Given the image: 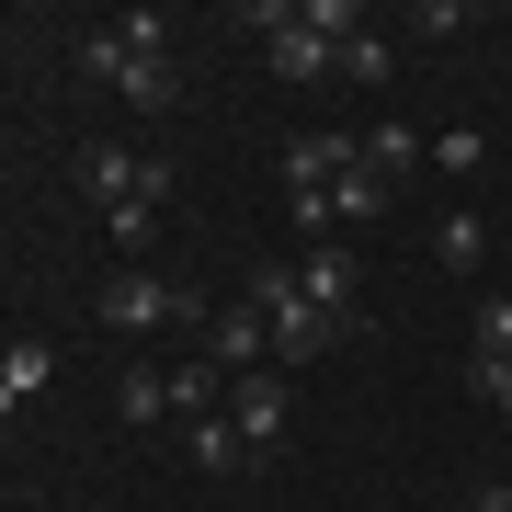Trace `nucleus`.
Returning <instances> with one entry per match:
<instances>
[{
    "instance_id": "1",
    "label": "nucleus",
    "mask_w": 512,
    "mask_h": 512,
    "mask_svg": "<svg viewBox=\"0 0 512 512\" xmlns=\"http://www.w3.org/2000/svg\"><path fill=\"white\" fill-rule=\"evenodd\" d=\"M160 35H171L160 12H126V23H92L69 57H80V80H92V92L137 103V114H171V103H183V80H171V46H160Z\"/></svg>"
},
{
    "instance_id": "2",
    "label": "nucleus",
    "mask_w": 512,
    "mask_h": 512,
    "mask_svg": "<svg viewBox=\"0 0 512 512\" xmlns=\"http://www.w3.org/2000/svg\"><path fill=\"white\" fill-rule=\"evenodd\" d=\"M80 194H92V217H126V205H171V194H183V171H171L160 148L92 137V148H80Z\"/></svg>"
},
{
    "instance_id": "3",
    "label": "nucleus",
    "mask_w": 512,
    "mask_h": 512,
    "mask_svg": "<svg viewBox=\"0 0 512 512\" xmlns=\"http://www.w3.org/2000/svg\"><path fill=\"white\" fill-rule=\"evenodd\" d=\"M251 308H262V330H274V365H319V353L353 330V319H330V308H308V296H296V262L251 274Z\"/></svg>"
},
{
    "instance_id": "4",
    "label": "nucleus",
    "mask_w": 512,
    "mask_h": 512,
    "mask_svg": "<svg viewBox=\"0 0 512 512\" xmlns=\"http://www.w3.org/2000/svg\"><path fill=\"white\" fill-rule=\"evenodd\" d=\"M92 319H103V330H126V342H148V330L194 319V296L171 285V274H148V262H114V274H103V296H92Z\"/></svg>"
},
{
    "instance_id": "5",
    "label": "nucleus",
    "mask_w": 512,
    "mask_h": 512,
    "mask_svg": "<svg viewBox=\"0 0 512 512\" xmlns=\"http://www.w3.org/2000/svg\"><path fill=\"white\" fill-rule=\"evenodd\" d=\"M285 410H296V387H285L274 365L228 376V421H239V444H251V467H274V456H285Z\"/></svg>"
},
{
    "instance_id": "6",
    "label": "nucleus",
    "mask_w": 512,
    "mask_h": 512,
    "mask_svg": "<svg viewBox=\"0 0 512 512\" xmlns=\"http://www.w3.org/2000/svg\"><path fill=\"white\" fill-rule=\"evenodd\" d=\"M353 285H365V274H353L342 239H308V262H296V296H308V308H330V319H353Z\"/></svg>"
},
{
    "instance_id": "7",
    "label": "nucleus",
    "mask_w": 512,
    "mask_h": 512,
    "mask_svg": "<svg viewBox=\"0 0 512 512\" xmlns=\"http://www.w3.org/2000/svg\"><path fill=\"white\" fill-rule=\"evenodd\" d=\"M205 365H217V376H251V365H274V330H262V308H228L217 330H205Z\"/></svg>"
},
{
    "instance_id": "8",
    "label": "nucleus",
    "mask_w": 512,
    "mask_h": 512,
    "mask_svg": "<svg viewBox=\"0 0 512 512\" xmlns=\"http://www.w3.org/2000/svg\"><path fill=\"white\" fill-rule=\"evenodd\" d=\"M262 57H274V80H296V92H308V80H330V69H342V46H330V35H308V0H296V23H285V35L262 46Z\"/></svg>"
},
{
    "instance_id": "9",
    "label": "nucleus",
    "mask_w": 512,
    "mask_h": 512,
    "mask_svg": "<svg viewBox=\"0 0 512 512\" xmlns=\"http://www.w3.org/2000/svg\"><path fill=\"white\" fill-rule=\"evenodd\" d=\"M114 421H126V433L171 421V376H160V365H126V376H114Z\"/></svg>"
},
{
    "instance_id": "10",
    "label": "nucleus",
    "mask_w": 512,
    "mask_h": 512,
    "mask_svg": "<svg viewBox=\"0 0 512 512\" xmlns=\"http://www.w3.org/2000/svg\"><path fill=\"white\" fill-rule=\"evenodd\" d=\"M46 376H57V353H46V342H12V353H0V421H12L23 399H35Z\"/></svg>"
},
{
    "instance_id": "11",
    "label": "nucleus",
    "mask_w": 512,
    "mask_h": 512,
    "mask_svg": "<svg viewBox=\"0 0 512 512\" xmlns=\"http://www.w3.org/2000/svg\"><path fill=\"white\" fill-rule=\"evenodd\" d=\"M433 262H444V274H478V262H490V217H467V205H456V217L433 228Z\"/></svg>"
},
{
    "instance_id": "12",
    "label": "nucleus",
    "mask_w": 512,
    "mask_h": 512,
    "mask_svg": "<svg viewBox=\"0 0 512 512\" xmlns=\"http://www.w3.org/2000/svg\"><path fill=\"white\" fill-rule=\"evenodd\" d=\"M183 444H194V467H217V478H228V467H251V444H239V421H228V410L183 421Z\"/></svg>"
},
{
    "instance_id": "13",
    "label": "nucleus",
    "mask_w": 512,
    "mask_h": 512,
    "mask_svg": "<svg viewBox=\"0 0 512 512\" xmlns=\"http://www.w3.org/2000/svg\"><path fill=\"white\" fill-rule=\"evenodd\" d=\"M353 217H387V183H376L365 160H353L342 183H330V228H353Z\"/></svg>"
},
{
    "instance_id": "14",
    "label": "nucleus",
    "mask_w": 512,
    "mask_h": 512,
    "mask_svg": "<svg viewBox=\"0 0 512 512\" xmlns=\"http://www.w3.org/2000/svg\"><path fill=\"white\" fill-rule=\"evenodd\" d=\"M433 171H444V183H478V171H490V137H478V126H444L433 137Z\"/></svg>"
},
{
    "instance_id": "15",
    "label": "nucleus",
    "mask_w": 512,
    "mask_h": 512,
    "mask_svg": "<svg viewBox=\"0 0 512 512\" xmlns=\"http://www.w3.org/2000/svg\"><path fill=\"white\" fill-rule=\"evenodd\" d=\"M410 160H421V137H410V126H376V137H365V171H376V183H399Z\"/></svg>"
},
{
    "instance_id": "16",
    "label": "nucleus",
    "mask_w": 512,
    "mask_h": 512,
    "mask_svg": "<svg viewBox=\"0 0 512 512\" xmlns=\"http://www.w3.org/2000/svg\"><path fill=\"white\" fill-rule=\"evenodd\" d=\"M478 365H512V296H478Z\"/></svg>"
},
{
    "instance_id": "17",
    "label": "nucleus",
    "mask_w": 512,
    "mask_h": 512,
    "mask_svg": "<svg viewBox=\"0 0 512 512\" xmlns=\"http://www.w3.org/2000/svg\"><path fill=\"white\" fill-rule=\"evenodd\" d=\"M342 80H365V92H376V80H387V35H342Z\"/></svg>"
},
{
    "instance_id": "18",
    "label": "nucleus",
    "mask_w": 512,
    "mask_h": 512,
    "mask_svg": "<svg viewBox=\"0 0 512 512\" xmlns=\"http://www.w3.org/2000/svg\"><path fill=\"white\" fill-rule=\"evenodd\" d=\"M467 23H478L467 0H421V12H410V35H467Z\"/></svg>"
},
{
    "instance_id": "19",
    "label": "nucleus",
    "mask_w": 512,
    "mask_h": 512,
    "mask_svg": "<svg viewBox=\"0 0 512 512\" xmlns=\"http://www.w3.org/2000/svg\"><path fill=\"white\" fill-rule=\"evenodd\" d=\"M456 512H490V490H467V501H456Z\"/></svg>"
},
{
    "instance_id": "20",
    "label": "nucleus",
    "mask_w": 512,
    "mask_h": 512,
    "mask_svg": "<svg viewBox=\"0 0 512 512\" xmlns=\"http://www.w3.org/2000/svg\"><path fill=\"white\" fill-rule=\"evenodd\" d=\"M490 512H512V478H501V490H490Z\"/></svg>"
},
{
    "instance_id": "21",
    "label": "nucleus",
    "mask_w": 512,
    "mask_h": 512,
    "mask_svg": "<svg viewBox=\"0 0 512 512\" xmlns=\"http://www.w3.org/2000/svg\"><path fill=\"white\" fill-rule=\"evenodd\" d=\"M0 194H12V171H0Z\"/></svg>"
}]
</instances>
